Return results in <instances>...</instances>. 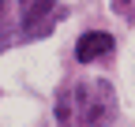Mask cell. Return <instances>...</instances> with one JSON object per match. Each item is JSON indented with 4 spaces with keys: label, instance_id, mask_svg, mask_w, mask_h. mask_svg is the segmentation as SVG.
Returning <instances> with one entry per match:
<instances>
[{
    "label": "cell",
    "instance_id": "1",
    "mask_svg": "<svg viewBox=\"0 0 135 127\" xmlns=\"http://www.w3.org/2000/svg\"><path fill=\"white\" fill-rule=\"evenodd\" d=\"M56 116H60L64 127H105L113 120V90L105 82L75 86V90H68L60 97Z\"/></svg>",
    "mask_w": 135,
    "mask_h": 127
},
{
    "label": "cell",
    "instance_id": "2",
    "mask_svg": "<svg viewBox=\"0 0 135 127\" xmlns=\"http://www.w3.org/2000/svg\"><path fill=\"white\" fill-rule=\"evenodd\" d=\"M109 49H113V38L101 34V30H94V34H83V38H79V45H75V60L90 64V60H98V56H105Z\"/></svg>",
    "mask_w": 135,
    "mask_h": 127
}]
</instances>
